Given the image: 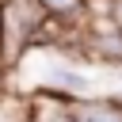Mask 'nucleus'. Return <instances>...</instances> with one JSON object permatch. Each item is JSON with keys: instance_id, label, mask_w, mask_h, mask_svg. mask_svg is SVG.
I'll return each instance as SVG.
<instances>
[{"instance_id": "obj_1", "label": "nucleus", "mask_w": 122, "mask_h": 122, "mask_svg": "<svg viewBox=\"0 0 122 122\" xmlns=\"http://www.w3.org/2000/svg\"><path fill=\"white\" fill-rule=\"evenodd\" d=\"M50 46V19L42 0H4V27H0V72L19 69V61L34 50Z\"/></svg>"}, {"instance_id": "obj_2", "label": "nucleus", "mask_w": 122, "mask_h": 122, "mask_svg": "<svg viewBox=\"0 0 122 122\" xmlns=\"http://www.w3.org/2000/svg\"><path fill=\"white\" fill-rule=\"evenodd\" d=\"M80 57L122 72V30L107 15H92L80 30Z\"/></svg>"}, {"instance_id": "obj_3", "label": "nucleus", "mask_w": 122, "mask_h": 122, "mask_svg": "<svg viewBox=\"0 0 122 122\" xmlns=\"http://www.w3.org/2000/svg\"><path fill=\"white\" fill-rule=\"evenodd\" d=\"M69 122H122V95L69 99Z\"/></svg>"}, {"instance_id": "obj_4", "label": "nucleus", "mask_w": 122, "mask_h": 122, "mask_svg": "<svg viewBox=\"0 0 122 122\" xmlns=\"http://www.w3.org/2000/svg\"><path fill=\"white\" fill-rule=\"evenodd\" d=\"M42 11L57 27H80L92 19V0H42Z\"/></svg>"}, {"instance_id": "obj_5", "label": "nucleus", "mask_w": 122, "mask_h": 122, "mask_svg": "<svg viewBox=\"0 0 122 122\" xmlns=\"http://www.w3.org/2000/svg\"><path fill=\"white\" fill-rule=\"evenodd\" d=\"M0 27H4V0H0Z\"/></svg>"}, {"instance_id": "obj_6", "label": "nucleus", "mask_w": 122, "mask_h": 122, "mask_svg": "<svg viewBox=\"0 0 122 122\" xmlns=\"http://www.w3.org/2000/svg\"><path fill=\"white\" fill-rule=\"evenodd\" d=\"M53 122H69V111H65V118H53Z\"/></svg>"}]
</instances>
